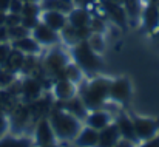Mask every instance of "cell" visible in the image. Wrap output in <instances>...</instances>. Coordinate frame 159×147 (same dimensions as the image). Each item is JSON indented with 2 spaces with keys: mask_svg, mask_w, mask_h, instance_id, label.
<instances>
[{
  "mask_svg": "<svg viewBox=\"0 0 159 147\" xmlns=\"http://www.w3.org/2000/svg\"><path fill=\"white\" fill-rule=\"evenodd\" d=\"M50 51L45 53L43 60L40 62V70L43 73V76H48L51 79H57L62 76L63 68L66 67V64L71 60L70 59V53L60 48V45L48 48Z\"/></svg>",
  "mask_w": 159,
  "mask_h": 147,
  "instance_id": "cell-4",
  "label": "cell"
},
{
  "mask_svg": "<svg viewBox=\"0 0 159 147\" xmlns=\"http://www.w3.org/2000/svg\"><path fill=\"white\" fill-rule=\"evenodd\" d=\"M6 14H8V12L0 11V25H5V22H6Z\"/></svg>",
  "mask_w": 159,
  "mask_h": 147,
  "instance_id": "cell-35",
  "label": "cell"
},
{
  "mask_svg": "<svg viewBox=\"0 0 159 147\" xmlns=\"http://www.w3.org/2000/svg\"><path fill=\"white\" fill-rule=\"evenodd\" d=\"M42 11H59L63 14H68L74 6L76 0H40Z\"/></svg>",
  "mask_w": 159,
  "mask_h": 147,
  "instance_id": "cell-22",
  "label": "cell"
},
{
  "mask_svg": "<svg viewBox=\"0 0 159 147\" xmlns=\"http://www.w3.org/2000/svg\"><path fill=\"white\" fill-rule=\"evenodd\" d=\"M113 121H114V115L104 107V108L90 110V111L87 113L85 119H84V124L99 132V130L105 129L107 126H110Z\"/></svg>",
  "mask_w": 159,
  "mask_h": 147,
  "instance_id": "cell-12",
  "label": "cell"
},
{
  "mask_svg": "<svg viewBox=\"0 0 159 147\" xmlns=\"http://www.w3.org/2000/svg\"><path fill=\"white\" fill-rule=\"evenodd\" d=\"M40 22L47 26L53 28L54 31L60 33L68 25V16L59 11H42L40 12Z\"/></svg>",
  "mask_w": 159,
  "mask_h": 147,
  "instance_id": "cell-16",
  "label": "cell"
},
{
  "mask_svg": "<svg viewBox=\"0 0 159 147\" xmlns=\"http://www.w3.org/2000/svg\"><path fill=\"white\" fill-rule=\"evenodd\" d=\"M114 124H116L122 140H127V141H130V143L138 146V140H136V135H134V127H133L131 115H127L125 111L119 110L114 115Z\"/></svg>",
  "mask_w": 159,
  "mask_h": 147,
  "instance_id": "cell-13",
  "label": "cell"
},
{
  "mask_svg": "<svg viewBox=\"0 0 159 147\" xmlns=\"http://www.w3.org/2000/svg\"><path fill=\"white\" fill-rule=\"evenodd\" d=\"M9 42V33H8V26L6 25H0V44Z\"/></svg>",
  "mask_w": 159,
  "mask_h": 147,
  "instance_id": "cell-32",
  "label": "cell"
},
{
  "mask_svg": "<svg viewBox=\"0 0 159 147\" xmlns=\"http://www.w3.org/2000/svg\"><path fill=\"white\" fill-rule=\"evenodd\" d=\"M9 44H11L12 50H16V51H19L25 56H39V54H42V50H43L36 42V39L31 36V33L20 37V39H16Z\"/></svg>",
  "mask_w": 159,
  "mask_h": 147,
  "instance_id": "cell-15",
  "label": "cell"
},
{
  "mask_svg": "<svg viewBox=\"0 0 159 147\" xmlns=\"http://www.w3.org/2000/svg\"><path fill=\"white\" fill-rule=\"evenodd\" d=\"M31 36L36 39V42L42 47V48H53L62 44L60 39V33L54 31L53 28L47 26L45 23L39 22L37 26L31 31Z\"/></svg>",
  "mask_w": 159,
  "mask_h": 147,
  "instance_id": "cell-10",
  "label": "cell"
},
{
  "mask_svg": "<svg viewBox=\"0 0 159 147\" xmlns=\"http://www.w3.org/2000/svg\"><path fill=\"white\" fill-rule=\"evenodd\" d=\"M98 141H99V132L84 124V127L80 129V132L77 133V136L71 144L74 147H96Z\"/></svg>",
  "mask_w": 159,
  "mask_h": 147,
  "instance_id": "cell-17",
  "label": "cell"
},
{
  "mask_svg": "<svg viewBox=\"0 0 159 147\" xmlns=\"http://www.w3.org/2000/svg\"><path fill=\"white\" fill-rule=\"evenodd\" d=\"M9 5H11V0H0V11H5V12H8V9H9Z\"/></svg>",
  "mask_w": 159,
  "mask_h": 147,
  "instance_id": "cell-33",
  "label": "cell"
},
{
  "mask_svg": "<svg viewBox=\"0 0 159 147\" xmlns=\"http://www.w3.org/2000/svg\"><path fill=\"white\" fill-rule=\"evenodd\" d=\"M68 53H70V59L85 73L87 78L98 76L102 73L104 70L102 54H98L96 51L90 48V45L87 44V39L73 45Z\"/></svg>",
  "mask_w": 159,
  "mask_h": 147,
  "instance_id": "cell-3",
  "label": "cell"
},
{
  "mask_svg": "<svg viewBox=\"0 0 159 147\" xmlns=\"http://www.w3.org/2000/svg\"><path fill=\"white\" fill-rule=\"evenodd\" d=\"M9 133V116L5 111V107L0 101V138Z\"/></svg>",
  "mask_w": 159,
  "mask_h": 147,
  "instance_id": "cell-26",
  "label": "cell"
},
{
  "mask_svg": "<svg viewBox=\"0 0 159 147\" xmlns=\"http://www.w3.org/2000/svg\"><path fill=\"white\" fill-rule=\"evenodd\" d=\"M136 147H159V133L156 135V136H153V138L147 140V141L139 143Z\"/></svg>",
  "mask_w": 159,
  "mask_h": 147,
  "instance_id": "cell-31",
  "label": "cell"
},
{
  "mask_svg": "<svg viewBox=\"0 0 159 147\" xmlns=\"http://www.w3.org/2000/svg\"><path fill=\"white\" fill-rule=\"evenodd\" d=\"M60 78H65V79H68V81H71L73 84H76V85H79L87 76H85V73L73 62V60H70L68 64H66V67L63 68V73H62V76Z\"/></svg>",
  "mask_w": 159,
  "mask_h": 147,
  "instance_id": "cell-23",
  "label": "cell"
},
{
  "mask_svg": "<svg viewBox=\"0 0 159 147\" xmlns=\"http://www.w3.org/2000/svg\"><path fill=\"white\" fill-rule=\"evenodd\" d=\"M0 147H36L33 138L30 135H17V133H6L0 138Z\"/></svg>",
  "mask_w": 159,
  "mask_h": 147,
  "instance_id": "cell-20",
  "label": "cell"
},
{
  "mask_svg": "<svg viewBox=\"0 0 159 147\" xmlns=\"http://www.w3.org/2000/svg\"><path fill=\"white\" fill-rule=\"evenodd\" d=\"M131 95H133V85L127 76L111 78L108 90V104H114L119 107L125 105L131 99Z\"/></svg>",
  "mask_w": 159,
  "mask_h": 147,
  "instance_id": "cell-5",
  "label": "cell"
},
{
  "mask_svg": "<svg viewBox=\"0 0 159 147\" xmlns=\"http://www.w3.org/2000/svg\"><path fill=\"white\" fill-rule=\"evenodd\" d=\"M11 51H12V47H11L9 42L0 44V67H2V68L5 67V64H6V60H8Z\"/></svg>",
  "mask_w": 159,
  "mask_h": 147,
  "instance_id": "cell-28",
  "label": "cell"
},
{
  "mask_svg": "<svg viewBox=\"0 0 159 147\" xmlns=\"http://www.w3.org/2000/svg\"><path fill=\"white\" fill-rule=\"evenodd\" d=\"M113 147H136V144H133V143H130L127 140H120L116 146H113Z\"/></svg>",
  "mask_w": 159,
  "mask_h": 147,
  "instance_id": "cell-34",
  "label": "cell"
},
{
  "mask_svg": "<svg viewBox=\"0 0 159 147\" xmlns=\"http://www.w3.org/2000/svg\"><path fill=\"white\" fill-rule=\"evenodd\" d=\"M47 116L56 133L57 143L60 144H71L77 136V133L80 132V129L84 127V121L73 116L71 113H68L59 105L51 108Z\"/></svg>",
  "mask_w": 159,
  "mask_h": 147,
  "instance_id": "cell-2",
  "label": "cell"
},
{
  "mask_svg": "<svg viewBox=\"0 0 159 147\" xmlns=\"http://www.w3.org/2000/svg\"><path fill=\"white\" fill-rule=\"evenodd\" d=\"M87 44L90 45V48L93 51H96L98 54H102L107 47L105 34H102V33H90L88 37H87Z\"/></svg>",
  "mask_w": 159,
  "mask_h": 147,
  "instance_id": "cell-24",
  "label": "cell"
},
{
  "mask_svg": "<svg viewBox=\"0 0 159 147\" xmlns=\"http://www.w3.org/2000/svg\"><path fill=\"white\" fill-rule=\"evenodd\" d=\"M120 140H122L120 133H119V130H117V127L113 121L110 126H107L105 129L99 130V141H98L96 147H113L116 146Z\"/></svg>",
  "mask_w": 159,
  "mask_h": 147,
  "instance_id": "cell-19",
  "label": "cell"
},
{
  "mask_svg": "<svg viewBox=\"0 0 159 147\" xmlns=\"http://www.w3.org/2000/svg\"><path fill=\"white\" fill-rule=\"evenodd\" d=\"M110 81H111V78L98 74V76L85 78L77 85V96L82 99V102L88 111L96 110V108H104L107 105Z\"/></svg>",
  "mask_w": 159,
  "mask_h": 147,
  "instance_id": "cell-1",
  "label": "cell"
},
{
  "mask_svg": "<svg viewBox=\"0 0 159 147\" xmlns=\"http://www.w3.org/2000/svg\"><path fill=\"white\" fill-rule=\"evenodd\" d=\"M43 84L34 74H26L19 84V95L25 104H33L40 101L43 96Z\"/></svg>",
  "mask_w": 159,
  "mask_h": 147,
  "instance_id": "cell-6",
  "label": "cell"
},
{
  "mask_svg": "<svg viewBox=\"0 0 159 147\" xmlns=\"http://www.w3.org/2000/svg\"><path fill=\"white\" fill-rule=\"evenodd\" d=\"M62 147H74V146H73V144H71V146H68V144H65V146H63V144H62Z\"/></svg>",
  "mask_w": 159,
  "mask_h": 147,
  "instance_id": "cell-38",
  "label": "cell"
},
{
  "mask_svg": "<svg viewBox=\"0 0 159 147\" xmlns=\"http://www.w3.org/2000/svg\"><path fill=\"white\" fill-rule=\"evenodd\" d=\"M31 138H33V143H34L36 147L57 143L56 133H54L53 127H51V124H50V121H48V116H42V118H39V119L34 122Z\"/></svg>",
  "mask_w": 159,
  "mask_h": 147,
  "instance_id": "cell-8",
  "label": "cell"
},
{
  "mask_svg": "<svg viewBox=\"0 0 159 147\" xmlns=\"http://www.w3.org/2000/svg\"><path fill=\"white\" fill-rule=\"evenodd\" d=\"M131 121H133V127H134V135H136L138 144L156 136L159 133V119L148 118V116L131 115Z\"/></svg>",
  "mask_w": 159,
  "mask_h": 147,
  "instance_id": "cell-7",
  "label": "cell"
},
{
  "mask_svg": "<svg viewBox=\"0 0 159 147\" xmlns=\"http://www.w3.org/2000/svg\"><path fill=\"white\" fill-rule=\"evenodd\" d=\"M88 34H90V30H77V28H73V26L66 25L60 31V39H62V44L63 45H66L68 48H71L73 45L79 44L84 39H87Z\"/></svg>",
  "mask_w": 159,
  "mask_h": 147,
  "instance_id": "cell-18",
  "label": "cell"
},
{
  "mask_svg": "<svg viewBox=\"0 0 159 147\" xmlns=\"http://www.w3.org/2000/svg\"><path fill=\"white\" fill-rule=\"evenodd\" d=\"M22 3H39L40 0H20Z\"/></svg>",
  "mask_w": 159,
  "mask_h": 147,
  "instance_id": "cell-37",
  "label": "cell"
},
{
  "mask_svg": "<svg viewBox=\"0 0 159 147\" xmlns=\"http://www.w3.org/2000/svg\"><path fill=\"white\" fill-rule=\"evenodd\" d=\"M139 22L145 28V31H148L150 34L158 33L159 31V2L150 0L145 5H142Z\"/></svg>",
  "mask_w": 159,
  "mask_h": 147,
  "instance_id": "cell-9",
  "label": "cell"
},
{
  "mask_svg": "<svg viewBox=\"0 0 159 147\" xmlns=\"http://www.w3.org/2000/svg\"><path fill=\"white\" fill-rule=\"evenodd\" d=\"M40 12H42L40 3H23L20 16L22 17H40Z\"/></svg>",
  "mask_w": 159,
  "mask_h": 147,
  "instance_id": "cell-25",
  "label": "cell"
},
{
  "mask_svg": "<svg viewBox=\"0 0 159 147\" xmlns=\"http://www.w3.org/2000/svg\"><path fill=\"white\" fill-rule=\"evenodd\" d=\"M68 25L77 30H90V23L93 19V14L90 12V9L76 5L68 14Z\"/></svg>",
  "mask_w": 159,
  "mask_h": 147,
  "instance_id": "cell-14",
  "label": "cell"
},
{
  "mask_svg": "<svg viewBox=\"0 0 159 147\" xmlns=\"http://www.w3.org/2000/svg\"><path fill=\"white\" fill-rule=\"evenodd\" d=\"M40 147H62L60 143H54V144H47V146H40Z\"/></svg>",
  "mask_w": 159,
  "mask_h": 147,
  "instance_id": "cell-36",
  "label": "cell"
},
{
  "mask_svg": "<svg viewBox=\"0 0 159 147\" xmlns=\"http://www.w3.org/2000/svg\"><path fill=\"white\" fill-rule=\"evenodd\" d=\"M8 33H9V42L16 40V39H20L26 34H30V31L26 28H23L22 25H16V26H8Z\"/></svg>",
  "mask_w": 159,
  "mask_h": 147,
  "instance_id": "cell-27",
  "label": "cell"
},
{
  "mask_svg": "<svg viewBox=\"0 0 159 147\" xmlns=\"http://www.w3.org/2000/svg\"><path fill=\"white\" fill-rule=\"evenodd\" d=\"M57 105L62 107L63 110H66L68 113H71L73 116L79 118L80 121H84L85 116H87V113H88L87 107L84 105L82 99L79 98V96H74V98H71L70 101H65V102H59Z\"/></svg>",
  "mask_w": 159,
  "mask_h": 147,
  "instance_id": "cell-21",
  "label": "cell"
},
{
  "mask_svg": "<svg viewBox=\"0 0 159 147\" xmlns=\"http://www.w3.org/2000/svg\"><path fill=\"white\" fill-rule=\"evenodd\" d=\"M40 22V17H22V22H20V25L23 26V28H26L30 33L37 26V23Z\"/></svg>",
  "mask_w": 159,
  "mask_h": 147,
  "instance_id": "cell-29",
  "label": "cell"
},
{
  "mask_svg": "<svg viewBox=\"0 0 159 147\" xmlns=\"http://www.w3.org/2000/svg\"><path fill=\"white\" fill-rule=\"evenodd\" d=\"M51 93L57 104L65 102V101H70L71 98L77 96V85L65 78H57V79H53Z\"/></svg>",
  "mask_w": 159,
  "mask_h": 147,
  "instance_id": "cell-11",
  "label": "cell"
},
{
  "mask_svg": "<svg viewBox=\"0 0 159 147\" xmlns=\"http://www.w3.org/2000/svg\"><path fill=\"white\" fill-rule=\"evenodd\" d=\"M22 6H23V3L20 0H11V5H9L8 12H11V14H20L22 12Z\"/></svg>",
  "mask_w": 159,
  "mask_h": 147,
  "instance_id": "cell-30",
  "label": "cell"
}]
</instances>
